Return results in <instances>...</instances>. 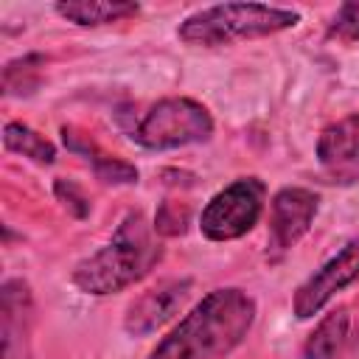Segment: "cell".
Instances as JSON below:
<instances>
[{
  "instance_id": "cell-2",
  "label": "cell",
  "mask_w": 359,
  "mask_h": 359,
  "mask_svg": "<svg viewBox=\"0 0 359 359\" xmlns=\"http://www.w3.org/2000/svg\"><path fill=\"white\" fill-rule=\"evenodd\" d=\"M154 233V224H149L140 210H129L115 227L112 238L76 264L70 275L73 286L84 294L104 297L143 280L163 258V244Z\"/></svg>"
},
{
  "instance_id": "cell-9",
  "label": "cell",
  "mask_w": 359,
  "mask_h": 359,
  "mask_svg": "<svg viewBox=\"0 0 359 359\" xmlns=\"http://www.w3.org/2000/svg\"><path fill=\"white\" fill-rule=\"evenodd\" d=\"M34 294L22 278H8L0 286V337L3 359H31Z\"/></svg>"
},
{
  "instance_id": "cell-7",
  "label": "cell",
  "mask_w": 359,
  "mask_h": 359,
  "mask_svg": "<svg viewBox=\"0 0 359 359\" xmlns=\"http://www.w3.org/2000/svg\"><path fill=\"white\" fill-rule=\"evenodd\" d=\"M320 210V196L309 188L286 185L269 202V236H266V258L280 261L314 224Z\"/></svg>"
},
{
  "instance_id": "cell-4",
  "label": "cell",
  "mask_w": 359,
  "mask_h": 359,
  "mask_svg": "<svg viewBox=\"0 0 359 359\" xmlns=\"http://www.w3.org/2000/svg\"><path fill=\"white\" fill-rule=\"evenodd\" d=\"M213 135L210 112L194 98H163L143 112V118L132 126V140L143 149L165 151L182 149L194 143H205Z\"/></svg>"
},
{
  "instance_id": "cell-11",
  "label": "cell",
  "mask_w": 359,
  "mask_h": 359,
  "mask_svg": "<svg viewBox=\"0 0 359 359\" xmlns=\"http://www.w3.org/2000/svg\"><path fill=\"white\" fill-rule=\"evenodd\" d=\"M62 140H65V146L70 151L84 154L93 163V171H95V177L101 182H107V185H135L137 182V168L132 163L118 160V157H109L87 135H79L73 126H62Z\"/></svg>"
},
{
  "instance_id": "cell-18",
  "label": "cell",
  "mask_w": 359,
  "mask_h": 359,
  "mask_svg": "<svg viewBox=\"0 0 359 359\" xmlns=\"http://www.w3.org/2000/svg\"><path fill=\"white\" fill-rule=\"evenodd\" d=\"M53 194H56V199L67 208V213H73L76 219L90 216V202H87V196L81 194V188H79L76 182H70V180H56V182H53Z\"/></svg>"
},
{
  "instance_id": "cell-3",
  "label": "cell",
  "mask_w": 359,
  "mask_h": 359,
  "mask_svg": "<svg viewBox=\"0 0 359 359\" xmlns=\"http://www.w3.org/2000/svg\"><path fill=\"white\" fill-rule=\"evenodd\" d=\"M297 22L300 11L294 8H278L266 3H222L188 14L180 22L177 36L194 48H219L238 39L269 36L294 28Z\"/></svg>"
},
{
  "instance_id": "cell-10",
  "label": "cell",
  "mask_w": 359,
  "mask_h": 359,
  "mask_svg": "<svg viewBox=\"0 0 359 359\" xmlns=\"http://www.w3.org/2000/svg\"><path fill=\"white\" fill-rule=\"evenodd\" d=\"M317 163L337 185L359 182V115H348L323 129L317 140Z\"/></svg>"
},
{
  "instance_id": "cell-12",
  "label": "cell",
  "mask_w": 359,
  "mask_h": 359,
  "mask_svg": "<svg viewBox=\"0 0 359 359\" xmlns=\"http://www.w3.org/2000/svg\"><path fill=\"white\" fill-rule=\"evenodd\" d=\"M351 334V311L345 306L328 311L303 342L300 359H337Z\"/></svg>"
},
{
  "instance_id": "cell-15",
  "label": "cell",
  "mask_w": 359,
  "mask_h": 359,
  "mask_svg": "<svg viewBox=\"0 0 359 359\" xmlns=\"http://www.w3.org/2000/svg\"><path fill=\"white\" fill-rule=\"evenodd\" d=\"M39 53H28L20 59L6 62L3 67V93L6 95H31L39 87V67H42Z\"/></svg>"
},
{
  "instance_id": "cell-1",
  "label": "cell",
  "mask_w": 359,
  "mask_h": 359,
  "mask_svg": "<svg viewBox=\"0 0 359 359\" xmlns=\"http://www.w3.org/2000/svg\"><path fill=\"white\" fill-rule=\"evenodd\" d=\"M252 323L255 300L244 289H213L157 342L149 359H224L247 339Z\"/></svg>"
},
{
  "instance_id": "cell-14",
  "label": "cell",
  "mask_w": 359,
  "mask_h": 359,
  "mask_svg": "<svg viewBox=\"0 0 359 359\" xmlns=\"http://www.w3.org/2000/svg\"><path fill=\"white\" fill-rule=\"evenodd\" d=\"M3 143H6L8 151L22 154V157H28V160H34V163H39V165H50V163L56 160V146H53L48 137H42L39 132H34L31 126L17 123V121L6 123V129H3Z\"/></svg>"
},
{
  "instance_id": "cell-8",
  "label": "cell",
  "mask_w": 359,
  "mask_h": 359,
  "mask_svg": "<svg viewBox=\"0 0 359 359\" xmlns=\"http://www.w3.org/2000/svg\"><path fill=\"white\" fill-rule=\"evenodd\" d=\"M191 289H194L191 278H174V280H163V283L151 286L149 292H143L140 297H135L126 306L123 331L129 337H146V334L157 331L163 323H168L182 309Z\"/></svg>"
},
{
  "instance_id": "cell-13",
  "label": "cell",
  "mask_w": 359,
  "mask_h": 359,
  "mask_svg": "<svg viewBox=\"0 0 359 359\" xmlns=\"http://www.w3.org/2000/svg\"><path fill=\"white\" fill-rule=\"evenodd\" d=\"M59 17L76 25H107V22H121L126 17H135L140 11L137 3H123V0H67L53 6Z\"/></svg>"
},
{
  "instance_id": "cell-17",
  "label": "cell",
  "mask_w": 359,
  "mask_h": 359,
  "mask_svg": "<svg viewBox=\"0 0 359 359\" xmlns=\"http://www.w3.org/2000/svg\"><path fill=\"white\" fill-rule=\"evenodd\" d=\"M328 36H337V39H345V42H353L359 39V0H351V3H342L331 28H328Z\"/></svg>"
},
{
  "instance_id": "cell-16",
  "label": "cell",
  "mask_w": 359,
  "mask_h": 359,
  "mask_svg": "<svg viewBox=\"0 0 359 359\" xmlns=\"http://www.w3.org/2000/svg\"><path fill=\"white\" fill-rule=\"evenodd\" d=\"M188 222H191V213L185 205L163 199L157 208V216H154V230H157V236H182L188 230Z\"/></svg>"
},
{
  "instance_id": "cell-5",
  "label": "cell",
  "mask_w": 359,
  "mask_h": 359,
  "mask_svg": "<svg viewBox=\"0 0 359 359\" xmlns=\"http://www.w3.org/2000/svg\"><path fill=\"white\" fill-rule=\"evenodd\" d=\"M266 202V185L258 177H238L227 188L210 196V202L199 213V230L210 241H233L247 236Z\"/></svg>"
},
{
  "instance_id": "cell-6",
  "label": "cell",
  "mask_w": 359,
  "mask_h": 359,
  "mask_svg": "<svg viewBox=\"0 0 359 359\" xmlns=\"http://www.w3.org/2000/svg\"><path fill=\"white\" fill-rule=\"evenodd\" d=\"M359 278V233H353L320 269H314L294 292L292 311L297 320L320 314V309Z\"/></svg>"
}]
</instances>
